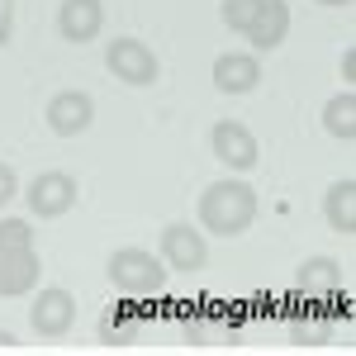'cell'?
I'll return each mask as SVG.
<instances>
[{
	"instance_id": "6da1fadb",
	"label": "cell",
	"mask_w": 356,
	"mask_h": 356,
	"mask_svg": "<svg viewBox=\"0 0 356 356\" xmlns=\"http://www.w3.org/2000/svg\"><path fill=\"white\" fill-rule=\"evenodd\" d=\"M257 219V195L243 181H214L200 195V223L219 238H238Z\"/></svg>"
},
{
	"instance_id": "7a4b0ae2",
	"label": "cell",
	"mask_w": 356,
	"mask_h": 356,
	"mask_svg": "<svg viewBox=\"0 0 356 356\" xmlns=\"http://www.w3.org/2000/svg\"><path fill=\"white\" fill-rule=\"evenodd\" d=\"M105 271H110V285L124 295H157L166 285V261L143 247H119Z\"/></svg>"
},
{
	"instance_id": "3957f363",
	"label": "cell",
	"mask_w": 356,
	"mask_h": 356,
	"mask_svg": "<svg viewBox=\"0 0 356 356\" xmlns=\"http://www.w3.org/2000/svg\"><path fill=\"white\" fill-rule=\"evenodd\" d=\"M105 62H110V72L124 86H152L157 81V57H152L147 43H138V38H114L110 48H105Z\"/></svg>"
},
{
	"instance_id": "277c9868",
	"label": "cell",
	"mask_w": 356,
	"mask_h": 356,
	"mask_svg": "<svg viewBox=\"0 0 356 356\" xmlns=\"http://www.w3.org/2000/svg\"><path fill=\"white\" fill-rule=\"evenodd\" d=\"M76 204V176L67 171H38L33 186H29V209L38 219H62L67 209Z\"/></svg>"
},
{
	"instance_id": "5b68a950",
	"label": "cell",
	"mask_w": 356,
	"mask_h": 356,
	"mask_svg": "<svg viewBox=\"0 0 356 356\" xmlns=\"http://www.w3.org/2000/svg\"><path fill=\"white\" fill-rule=\"evenodd\" d=\"M162 261H166V271H186V275L200 271L209 261V247L200 238V228H191V223H166L162 228Z\"/></svg>"
},
{
	"instance_id": "8992f818",
	"label": "cell",
	"mask_w": 356,
	"mask_h": 356,
	"mask_svg": "<svg viewBox=\"0 0 356 356\" xmlns=\"http://www.w3.org/2000/svg\"><path fill=\"white\" fill-rule=\"evenodd\" d=\"M209 147H214V157H219L228 171H252V166H257V138H252V129L238 124V119H219L214 134H209Z\"/></svg>"
},
{
	"instance_id": "52a82bcc",
	"label": "cell",
	"mask_w": 356,
	"mask_h": 356,
	"mask_svg": "<svg viewBox=\"0 0 356 356\" xmlns=\"http://www.w3.org/2000/svg\"><path fill=\"white\" fill-rule=\"evenodd\" d=\"M29 323H33L38 337H67L72 323H76V300L67 290H57V285L53 290H38V300L29 309Z\"/></svg>"
},
{
	"instance_id": "ba28073f",
	"label": "cell",
	"mask_w": 356,
	"mask_h": 356,
	"mask_svg": "<svg viewBox=\"0 0 356 356\" xmlns=\"http://www.w3.org/2000/svg\"><path fill=\"white\" fill-rule=\"evenodd\" d=\"M90 119H95V100H90L86 90H57L53 100H48V129H53L57 138L86 134Z\"/></svg>"
},
{
	"instance_id": "9c48e42d",
	"label": "cell",
	"mask_w": 356,
	"mask_h": 356,
	"mask_svg": "<svg viewBox=\"0 0 356 356\" xmlns=\"http://www.w3.org/2000/svg\"><path fill=\"white\" fill-rule=\"evenodd\" d=\"M38 252L33 247H0V295H29L38 285Z\"/></svg>"
},
{
	"instance_id": "30bf717a",
	"label": "cell",
	"mask_w": 356,
	"mask_h": 356,
	"mask_svg": "<svg viewBox=\"0 0 356 356\" xmlns=\"http://www.w3.org/2000/svg\"><path fill=\"white\" fill-rule=\"evenodd\" d=\"M105 24V5L100 0H62L57 10V33L67 43H90Z\"/></svg>"
},
{
	"instance_id": "8fae6325",
	"label": "cell",
	"mask_w": 356,
	"mask_h": 356,
	"mask_svg": "<svg viewBox=\"0 0 356 356\" xmlns=\"http://www.w3.org/2000/svg\"><path fill=\"white\" fill-rule=\"evenodd\" d=\"M247 43L257 48V53H271L285 43V33H290V5L285 0H261V10H257V19L243 29Z\"/></svg>"
},
{
	"instance_id": "7c38bea8",
	"label": "cell",
	"mask_w": 356,
	"mask_h": 356,
	"mask_svg": "<svg viewBox=\"0 0 356 356\" xmlns=\"http://www.w3.org/2000/svg\"><path fill=\"white\" fill-rule=\"evenodd\" d=\"M257 81H261V62L252 53H223L214 62V86L223 95H247V90H257Z\"/></svg>"
},
{
	"instance_id": "4fadbf2b",
	"label": "cell",
	"mask_w": 356,
	"mask_h": 356,
	"mask_svg": "<svg viewBox=\"0 0 356 356\" xmlns=\"http://www.w3.org/2000/svg\"><path fill=\"white\" fill-rule=\"evenodd\" d=\"M323 219H328V228H337L342 238L356 233V181L352 176H342V181L328 186V195H323Z\"/></svg>"
},
{
	"instance_id": "5bb4252c",
	"label": "cell",
	"mask_w": 356,
	"mask_h": 356,
	"mask_svg": "<svg viewBox=\"0 0 356 356\" xmlns=\"http://www.w3.org/2000/svg\"><path fill=\"white\" fill-rule=\"evenodd\" d=\"M323 129H328L332 138H342V143H352V138H356V95H352V90L332 95L328 105H323Z\"/></svg>"
},
{
	"instance_id": "9a60e30c",
	"label": "cell",
	"mask_w": 356,
	"mask_h": 356,
	"mask_svg": "<svg viewBox=\"0 0 356 356\" xmlns=\"http://www.w3.org/2000/svg\"><path fill=\"white\" fill-rule=\"evenodd\" d=\"M295 280H300L304 290H337L342 285V266L332 257H309L300 271H295Z\"/></svg>"
},
{
	"instance_id": "2e32d148",
	"label": "cell",
	"mask_w": 356,
	"mask_h": 356,
	"mask_svg": "<svg viewBox=\"0 0 356 356\" xmlns=\"http://www.w3.org/2000/svg\"><path fill=\"white\" fill-rule=\"evenodd\" d=\"M138 332V323L134 318H124V314H105V318H100V342H110V347H119V342H129V337H134Z\"/></svg>"
},
{
	"instance_id": "e0dca14e",
	"label": "cell",
	"mask_w": 356,
	"mask_h": 356,
	"mask_svg": "<svg viewBox=\"0 0 356 356\" xmlns=\"http://www.w3.org/2000/svg\"><path fill=\"white\" fill-rule=\"evenodd\" d=\"M257 10H261V0H223V24L228 29H238V33H243L247 24H252V19H257Z\"/></svg>"
},
{
	"instance_id": "ac0fdd59",
	"label": "cell",
	"mask_w": 356,
	"mask_h": 356,
	"mask_svg": "<svg viewBox=\"0 0 356 356\" xmlns=\"http://www.w3.org/2000/svg\"><path fill=\"white\" fill-rule=\"evenodd\" d=\"M0 247H33V228L24 219H0Z\"/></svg>"
},
{
	"instance_id": "d6986e66",
	"label": "cell",
	"mask_w": 356,
	"mask_h": 356,
	"mask_svg": "<svg viewBox=\"0 0 356 356\" xmlns=\"http://www.w3.org/2000/svg\"><path fill=\"white\" fill-rule=\"evenodd\" d=\"M15 191H19V176H15V166L0 162V204H10V200H15Z\"/></svg>"
},
{
	"instance_id": "ffe728a7",
	"label": "cell",
	"mask_w": 356,
	"mask_h": 356,
	"mask_svg": "<svg viewBox=\"0 0 356 356\" xmlns=\"http://www.w3.org/2000/svg\"><path fill=\"white\" fill-rule=\"evenodd\" d=\"M10 33H15V0H0V48L10 43Z\"/></svg>"
},
{
	"instance_id": "44dd1931",
	"label": "cell",
	"mask_w": 356,
	"mask_h": 356,
	"mask_svg": "<svg viewBox=\"0 0 356 356\" xmlns=\"http://www.w3.org/2000/svg\"><path fill=\"white\" fill-rule=\"evenodd\" d=\"M356 76V48H347V53H342V81H352Z\"/></svg>"
},
{
	"instance_id": "7402d4cb",
	"label": "cell",
	"mask_w": 356,
	"mask_h": 356,
	"mask_svg": "<svg viewBox=\"0 0 356 356\" xmlns=\"http://www.w3.org/2000/svg\"><path fill=\"white\" fill-rule=\"evenodd\" d=\"M318 5H352V0H318Z\"/></svg>"
}]
</instances>
